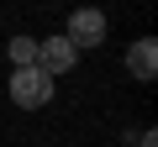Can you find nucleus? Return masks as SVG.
<instances>
[{
	"mask_svg": "<svg viewBox=\"0 0 158 147\" xmlns=\"http://www.w3.org/2000/svg\"><path fill=\"white\" fill-rule=\"evenodd\" d=\"M11 100L21 105V110H42L48 100H53V79L42 68H16L11 74Z\"/></svg>",
	"mask_w": 158,
	"mask_h": 147,
	"instance_id": "1",
	"label": "nucleus"
},
{
	"mask_svg": "<svg viewBox=\"0 0 158 147\" xmlns=\"http://www.w3.org/2000/svg\"><path fill=\"white\" fill-rule=\"evenodd\" d=\"M63 42L79 53V47H100L106 42V11H95V6H79L74 16H69V32H63Z\"/></svg>",
	"mask_w": 158,
	"mask_h": 147,
	"instance_id": "2",
	"label": "nucleus"
},
{
	"mask_svg": "<svg viewBox=\"0 0 158 147\" xmlns=\"http://www.w3.org/2000/svg\"><path fill=\"white\" fill-rule=\"evenodd\" d=\"M79 63V53L63 42V37H48V42H37V68L48 74V79H58V74H69Z\"/></svg>",
	"mask_w": 158,
	"mask_h": 147,
	"instance_id": "3",
	"label": "nucleus"
},
{
	"mask_svg": "<svg viewBox=\"0 0 158 147\" xmlns=\"http://www.w3.org/2000/svg\"><path fill=\"white\" fill-rule=\"evenodd\" d=\"M127 68H132V79H153V74H158V42L153 37H137L127 47Z\"/></svg>",
	"mask_w": 158,
	"mask_h": 147,
	"instance_id": "4",
	"label": "nucleus"
},
{
	"mask_svg": "<svg viewBox=\"0 0 158 147\" xmlns=\"http://www.w3.org/2000/svg\"><path fill=\"white\" fill-rule=\"evenodd\" d=\"M11 63L16 68H37V42L32 37H11Z\"/></svg>",
	"mask_w": 158,
	"mask_h": 147,
	"instance_id": "5",
	"label": "nucleus"
},
{
	"mask_svg": "<svg viewBox=\"0 0 158 147\" xmlns=\"http://www.w3.org/2000/svg\"><path fill=\"white\" fill-rule=\"evenodd\" d=\"M137 147H158V131H142V137H137Z\"/></svg>",
	"mask_w": 158,
	"mask_h": 147,
	"instance_id": "6",
	"label": "nucleus"
}]
</instances>
